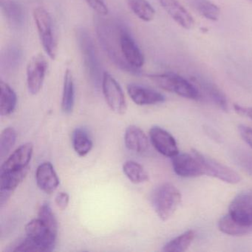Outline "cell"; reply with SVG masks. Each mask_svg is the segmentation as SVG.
<instances>
[{
    "mask_svg": "<svg viewBox=\"0 0 252 252\" xmlns=\"http://www.w3.org/2000/svg\"><path fill=\"white\" fill-rule=\"evenodd\" d=\"M76 38L87 73L94 86L98 88L102 82L104 73L94 39L88 30L84 28L77 29Z\"/></svg>",
    "mask_w": 252,
    "mask_h": 252,
    "instance_id": "cell-1",
    "label": "cell"
},
{
    "mask_svg": "<svg viewBox=\"0 0 252 252\" xmlns=\"http://www.w3.org/2000/svg\"><path fill=\"white\" fill-rule=\"evenodd\" d=\"M181 193L170 183L160 184L152 194V204L161 220L172 218L181 203Z\"/></svg>",
    "mask_w": 252,
    "mask_h": 252,
    "instance_id": "cell-2",
    "label": "cell"
},
{
    "mask_svg": "<svg viewBox=\"0 0 252 252\" xmlns=\"http://www.w3.org/2000/svg\"><path fill=\"white\" fill-rule=\"evenodd\" d=\"M148 77L159 88L168 92L191 100H200L202 94L194 84L174 73L149 75Z\"/></svg>",
    "mask_w": 252,
    "mask_h": 252,
    "instance_id": "cell-3",
    "label": "cell"
},
{
    "mask_svg": "<svg viewBox=\"0 0 252 252\" xmlns=\"http://www.w3.org/2000/svg\"><path fill=\"white\" fill-rule=\"evenodd\" d=\"M33 18L44 51L51 60H55L58 46L51 15L45 8L39 7L33 11Z\"/></svg>",
    "mask_w": 252,
    "mask_h": 252,
    "instance_id": "cell-4",
    "label": "cell"
},
{
    "mask_svg": "<svg viewBox=\"0 0 252 252\" xmlns=\"http://www.w3.org/2000/svg\"><path fill=\"white\" fill-rule=\"evenodd\" d=\"M121 55L132 74L138 75L144 64V57L129 29L124 24L120 36Z\"/></svg>",
    "mask_w": 252,
    "mask_h": 252,
    "instance_id": "cell-5",
    "label": "cell"
},
{
    "mask_svg": "<svg viewBox=\"0 0 252 252\" xmlns=\"http://www.w3.org/2000/svg\"><path fill=\"white\" fill-rule=\"evenodd\" d=\"M191 153L198 159L204 170L205 175L213 177L230 184H238L241 181L240 175L235 171L218 160L203 155L197 150H192Z\"/></svg>",
    "mask_w": 252,
    "mask_h": 252,
    "instance_id": "cell-6",
    "label": "cell"
},
{
    "mask_svg": "<svg viewBox=\"0 0 252 252\" xmlns=\"http://www.w3.org/2000/svg\"><path fill=\"white\" fill-rule=\"evenodd\" d=\"M101 88L106 102L111 110L116 114H125L127 108L125 94L117 81L107 72L104 73Z\"/></svg>",
    "mask_w": 252,
    "mask_h": 252,
    "instance_id": "cell-7",
    "label": "cell"
},
{
    "mask_svg": "<svg viewBox=\"0 0 252 252\" xmlns=\"http://www.w3.org/2000/svg\"><path fill=\"white\" fill-rule=\"evenodd\" d=\"M228 214L242 224L252 226V189L243 190L234 197Z\"/></svg>",
    "mask_w": 252,
    "mask_h": 252,
    "instance_id": "cell-8",
    "label": "cell"
},
{
    "mask_svg": "<svg viewBox=\"0 0 252 252\" xmlns=\"http://www.w3.org/2000/svg\"><path fill=\"white\" fill-rule=\"evenodd\" d=\"M48 62L42 54L35 56L27 67V85L32 95L39 94L42 89L48 70Z\"/></svg>",
    "mask_w": 252,
    "mask_h": 252,
    "instance_id": "cell-9",
    "label": "cell"
},
{
    "mask_svg": "<svg viewBox=\"0 0 252 252\" xmlns=\"http://www.w3.org/2000/svg\"><path fill=\"white\" fill-rule=\"evenodd\" d=\"M174 172L182 178H197L205 175L201 163L195 156L188 153H178L172 158Z\"/></svg>",
    "mask_w": 252,
    "mask_h": 252,
    "instance_id": "cell-10",
    "label": "cell"
},
{
    "mask_svg": "<svg viewBox=\"0 0 252 252\" xmlns=\"http://www.w3.org/2000/svg\"><path fill=\"white\" fill-rule=\"evenodd\" d=\"M150 138L153 147L163 156L172 158L179 153L175 138L163 128L153 126L150 130Z\"/></svg>",
    "mask_w": 252,
    "mask_h": 252,
    "instance_id": "cell-11",
    "label": "cell"
},
{
    "mask_svg": "<svg viewBox=\"0 0 252 252\" xmlns=\"http://www.w3.org/2000/svg\"><path fill=\"white\" fill-rule=\"evenodd\" d=\"M30 166L18 170L0 172L1 188H0V204L3 207L12 195L14 190L27 176Z\"/></svg>",
    "mask_w": 252,
    "mask_h": 252,
    "instance_id": "cell-12",
    "label": "cell"
},
{
    "mask_svg": "<svg viewBox=\"0 0 252 252\" xmlns=\"http://www.w3.org/2000/svg\"><path fill=\"white\" fill-rule=\"evenodd\" d=\"M26 232L28 237L43 244L49 252L54 250L57 235L54 234L39 218L28 222Z\"/></svg>",
    "mask_w": 252,
    "mask_h": 252,
    "instance_id": "cell-13",
    "label": "cell"
},
{
    "mask_svg": "<svg viewBox=\"0 0 252 252\" xmlns=\"http://www.w3.org/2000/svg\"><path fill=\"white\" fill-rule=\"evenodd\" d=\"M1 9L8 24L15 30L23 29L27 21V13L17 0H0Z\"/></svg>",
    "mask_w": 252,
    "mask_h": 252,
    "instance_id": "cell-14",
    "label": "cell"
},
{
    "mask_svg": "<svg viewBox=\"0 0 252 252\" xmlns=\"http://www.w3.org/2000/svg\"><path fill=\"white\" fill-rule=\"evenodd\" d=\"M127 93L137 105H154L165 101V97L160 93L137 84L127 85Z\"/></svg>",
    "mask_w": 252,
    "mask_h": 252,
    "instance_id": "cell-15",
    "label": "cell"
},
{
    "mask_svg": "<svg viewBox=\"0 0 252 252\" xmlns=\"http://www.w3.org/2000/svg\"><path fill=\"white\" fill-rule=\"evenodd\" d=\"M33 145L26 143L17 148L1 166L0 172L18 170L29 166L33 156Z\"/></svg>",
    "mask_w": 252,
    "mask_h": 252,
    "instance_id": "cell-16",
    "label": "cell"
},
{
    "mask_svg": "<svg viewBox=\"0 0 252 252\" xmlns=\"http://www.w3.org/2000/svg\"><path fill=\"white\" fill-rule=\"evenodd\" d=\"M36 180L39 188L48 194L54 193L60 185L58 175L50 162H44L38 166Z\"/></svg>",
    "mask_w": 252,
    "mask_h": 252,
    "instance_id": "cell-17",
    "label": "cell"
},
{
    "mask_svg": "<svg viewBox=\"0 0 252 252\" xmlns=\"http://www.w3.org/2000/svg\"><path fill=\"white\" fill-rule=\"evenodd\" d=\"M162 8L184 29H191L194 26V20L187 10L180 3L178 0H158Z\"/></svg>",
    "mask_w": 252,
    "mask_h": 252,
    "instance_id": "cell-18",
    "label": "cell"
},
{
    "mask_svg": "<svg viewBox=\"0 0 252 252\" xmlns=\"http://www.w3.org/2000/svg\"><path fill=\"white\" fill-rule=\"evenodd\" d=\"M194 85L197 87L199 91L201 93L202 96L203 94H204L220 110L223 111L228 110V101H227L226 97L215 84L203 78H194Z\"/></svg>",
    "mask_w": 252,
    "mask_h": 252,
    "instance_id": "cell-19",
    "label": "cell"
},
{
    "mask_svg": "<svg viewBox=\"0 0 252 252\" xmlns=\"http://www.w3.org/2000/svg\"><path fill=\"white\" fill-rule=\"evenodd\" d=\"M125 142L128 150L137 153H145L149 148L147 135L141 128L135 125H131L126 128Z\"/></svg>",
    "mask_w": 252,
    "mask_h": 252,
    "instance_id": "cell-20",
    "label": "cell"
},
{
    "mask_svg": "<svg viewBox=\"0 0 252 252\" xmlns=\"http://www.w3.org/2000/svg\"><path fill=\"white\" fill-rule=\"evenodd\" d=\"M23 51L17 45H10L2 51L1 55V69L2 71L12 73L21 64Z\"/></svg>",
    "mask_w": 252,
    "mask_h": 252,
    "instance_id": "cell-21",
    "label": "cell"
},
{
    "mask_svg": "<svg viewBox=\"0 0 252 252\" xmlns=\"http://www.w3.org/2000/svg\"><path fill=\"white\" fill-rule=\"evenodd\" d=\"M218 228L221 232L231 236H243L252 233V226L246 225L234 220L229 214L224 215L218 222Z\"/></svg>",
    "mask_w": 252,
    "mask_h": 252,
    "instance_id": "cell-22",
    "label": "cell"
},
{
    "mask_svg": "<svg viewBox=\"0 0 252 252\" xmlns=\"http://www.w3.org/2000/svg\"><path fill=\"white\" fill-rule=\"evenodd\" d=\"M17 96L10 85L1 81L0 82V115L8 116L17 107Z\"/></svg>",
    "mask_w": 252,
    "mask_h": 252,
    "instance_id": "cell-23",
    "label": "cell"
},
{
    "mask_svg": "<svg viewBox=\"0 0 252 252\" xmlns=\"http://www.w3.org/2000/svg\"><path fill=\"white\" fill-rule=\"evenodd\" d=\"M75 104V87L73 75L70 70H67L64 74L63 85L62 110L66 114H70L73 111Z\"/></svg>",
    "mask_w": 252,
    "mask_h": 252,
    "instance_id": "cell-24",
    "label": "cell"
},
{
    "mask_svg": "<svg viewBox=\"0 0 252 252\" xmlns=\"http://www.w3.org/2000/svg\"><path fill=\"white\" fill-rule=\"evenodd\" d=\"M72 144L75 152L81 157L86 156L93 149L92 139L85 129L78 128L72 135Z\"/></svg>",
    "mask_w": 252,
    "mask_h": 252,
    "instance_id": "cell-25",
    "label": "cell"
},
{
    "mask_svg": "<svg viewBox=\"0 0 252 252\" xmlns=\"http://www.w3.org/2000/svg\"><path fill=\"white\" fill-rule=\"evenodd\" d=\"M194 237L195 232L194 230H188L173 240L168 242L163 247V251L166 252H185L191 246Z\"/></svg>",
    "mask_w": 252,
    "mask_h": 252,
    "instance_id": "cell-26",
    "label": "cell"
},
{
    "mask_svg": "<svg viewBox=\"0 0 252 252\" xmlns=\"http://www.w3.org/2000/svg\"><path fill=\"white\" fill-rule=\"evenodd\" d=\"M123 172L133 184H142L149 180V175L145 169L134 160H127L124 163Z\"/></svg>",
    "mask_w": 252,
    "mask_h": 252,
    "instance_id": "cell-27",
    "label": "cell"
},
{
    "mask_svg": "<svg viewBox=\"0 0 252 252\" xmlns=\"http://www.w3.org/2000/svg\"><path fill=\"white\" fill-rule=\"evenodd\" d=\"M129 9L136 17L144 22H150L155 18L156 11L147 0H126Z\"/></svg>",
    "mask_w": 252,
    "mask_h": 252,
    "instance_id": "cell-28",
    "label": "cell"
},
{
    "mask_svg": "<svg viewBox=\"0 0 252 252\" xmlns=\"http://www.w3.org/2000/svg\"><path fill=\"white\" fill-rule=\"evenodd\" d=\"M197 12L208 20L216 21L219 19L220 8L209 0H190Z\"/></svg>",
    "mask_w": 252,
    "mask_h": 252,
    "instance_id": "cell-29",
    "label": "cell"
},
{
    "mask_svg": "<svg viewBox=\"0 0 252 252\" xmlns=\"http://www.w3.org/2000/svg\"><path fill=\"white\" fill-rule=\"evenodd\" d=\"M17 141V132L13 127L4 129L0 135V157L4 158L12 150Z\"/></svg>",
    "mask_w": 252,
    "mask_h": 252,
    "instance_id": "cell-30",
    "label": "cell"
},
{
    "mask_svg": "<svg viewBox=\"0 0 252 252\" xmlns=\"http://www.w3.org/2000/svg\"><path fill=\"white\" fill-rule=\"evenodd\" d=\"M38 216L39 219L42 221L44 224L54 233L57 235L58 234V222L57 218L51 209L49 203H44L40 206L38 212Z\"/></svg>",
    "mask_w": 252,
    "mask_h": 252,
    "instance_id": "cell-31",
    "label": "cell"
},
{
    "mask_svg": "<svg viewBox=\"0 0 252 252\" xmlns=\"http://www.w3.org/2000/svg\"><path fill=\"white\" fill-rule=\"evenodd\" d=\"M90 7L99 15L106 16L108 14V8L106 5L105 0H85Z\"/></svg>",
    "mask_w": 252,
    "mask_h": 252,
    "instance_id": "cell-32",
    "label": "cell"
},
{
    "mask_svg": "<svg viewBox=\"0 0 252 252\" xmlns=\"http://www.w3.org/2000/svg\"><path fill=\"white\" fill-rule=\"evenodd\" d=\"M237 163L246 171L249 175L252 176V156L243 153L237 156Z\"/></svg>",
    "mask_w": 252,
    "mask_h": 252,
    "instance_id": "cell-33",
    "label": "cell"
},
{
    "mask_svg": "<svg viewBox=\"0 0 252 252\" xmlns=\"http://www.w3.org/2000/svg\"><path fill=\"white\" fill-rule=\"evenodd\" d=\"M239 133L243 141L252 149V129L246 125H240L238 126Z\"/></svg>",
    "mask_w": 252,
    "mask_h": 252,
    "instance_id": "cell-34",
    "label": "cell"
},
{
    "mask_svg": "<svg viewBox=\"0 0 252 252\" xmlns=\"http://www.w3.org/2000/svg\"><path fill=\"white\" fill-rule=\"evenodd\" d=\"M55 202L59 209L63 211L68 206L69 202H70V196L67 192L62 191V192L58 193L57 195L56 196Z\"/></svg>",
    "mask_w": 252,
    "mask_h": 252,
    "instance_id": "cell-35",
    "label": "cell"
},
{
    "mask_svg": "<svg viewBox=\"0 0 252 252\" xmlns=\"http://www.w3.org/2000/svg\"><path fill=\"white\" fill-rule=\"evenodd\" d=\"M234 111L240 115V116H244V117L249 118L252 120V107H243V106L235 104L234 106Z\"/></svg>",
    "mask_w": 252,
    "mask_h": 252,
    "instance_id": "cell-36",
    "label": "cell"
},
{
    "mask_svg": "<svg viewBox=\"0 0 252 252\" xmlns=\"http://www.w3.org/2000/svg\"><path fill=\"white\" fill-rule=\"evenodd\" d=\"M251 1H252V0H251Z\"/></svg>",
    "mask_w": 252,
    "mask_h": 252,
    "instance_id": "cell-37",
    "label": "cell"
}]
</instances>
